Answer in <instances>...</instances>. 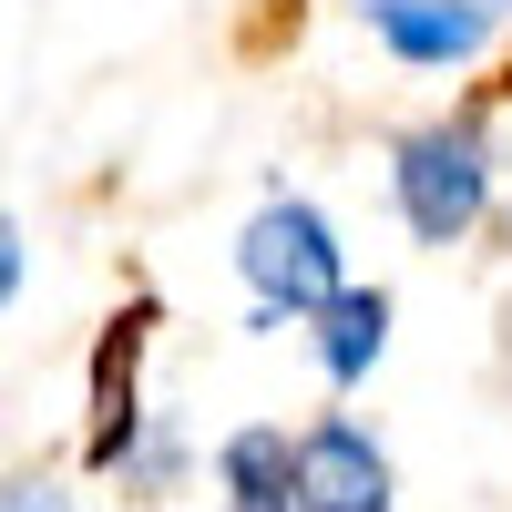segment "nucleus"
Instances as JSON below:
<instances>
[{"label": "nucleus", "instance_id": "8", "mask_svg": "<svg viewBox=\"0 0 512 512\" xmlns=\"http://www.w3.org/2000/svg\"><path fill=\"white\" fill-rule=\"evenodd\" d=\"M0 512H72L52 482H0Z\"/></svg>", "mask_w": 512, "mask_h": 512}, {"label": "nucleus", "instance_id": "6", "mask_svg": "<svg viewBox=\"0 0 512 512\" xmlns=\"http://www.w3.org/2000/svg\"><path fill=\"white\" fill-rule=\"evenodd\" d=\"M144 328H154V297H134V308L113 318L103 338V359H93V472H123L134 461V349H144Z\"/></svg>", "mask_w": 512, "mask_h": 512}, {"label": "nucleus", "instance_id": "5", "mask_svg": "<svg viewBox=\"0 0 512 512\" xmlns=\"http://www.w3.org/2000/svg\"><path fill=\"white\" fill-rule=\"evenodd\" d=\"M308 338H318L328 390H359L379 369V349H390V287H328L308 308Z\"/></svg>", "mask_w": 512, "mask_h": 512}, {"label": "nucleus", "instance_id": "2", "mask_svg": "<svg viewBox=\"0 0 512 512\" xmlns=\"http://www.w3.org/2000/svg\"><path fill=\"white\" fill-rule=\"evenodd\" d=\"M390 195H400V226L420 246H461L492 216V144H482V123H420V134L390 154Z\"/></svg>", "mask_w": 512, "mask_h": 512}, {"label": "nucleus", "instance_id": "4", "mask_svg": "<svg viewBox=\"0 0 512 512\" xmlns=\"http://www.w3.org/2000/svg\"><path fill=\"white\" fill-rule=\"evenodd\" d=\"M359 21H369V41L390 62H420V72H451V62H472L492 41L482 0H359Z\"/></svg>", "mask_w": 512, "mask_h": 512}, {"label": "nucleus", "instance_id": "9", "mask_svg": "<svg viewBox=\"0 0 512 512\" xmlns=\"http://www.w3.org/2000/svg\"><path fill=\"white\" fill-rule=\"evenodd\" d=\"M11 297H21V226L0 216V308H11Z\"/></svg>", "mask_w": 512, "mask_h": 512}, {"label": "nucleus", "instance_id": "1", "mask_svg": "<svg viewBox=\"0 0 512 512\" xmlns=\"http://www.w3.org/2000/svg\"><path fill=\"white\" fill-rule=\"evenodd\" d=\"M236 267H246V287H256V328H287V318H308L328 287H349L338 226L318 216L308 195L256 205V216H246V236H236Z\"/></svg>", "mask_w": 512, "mask_h": 512}, {"label": "nucleus", "instance_id": "7", "mask_svg": "<svg viewBox=\"0 0 512 512\" xmlns=\"http://www.w3.org/2000/svg\"><path fill=\"white\" fill-rule=\"evenodd\" d=\"M216 482H226V512H297V492H287V431H236L216 451Z\"/></svg>", "mask_w": 512, "mask_h": 512}, {"label": "nucleus", "instance_id": "3", "mask_svg": "<svg viewBox=\"0 0 512 512\" xmlns=\"http://www.w3.org/2000/svg\"><path fill=\"white\" fill-rule=\"evenodd\" d=\"M287 492H297V512H390V451L349 410H328L287 441Z\"/></svg>", "mask_w": 512, "mask_h": 512}]
</instances>
